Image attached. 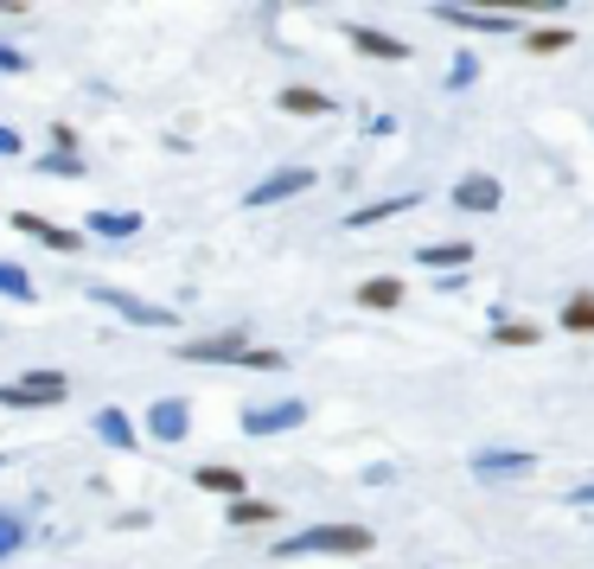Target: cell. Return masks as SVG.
I'll use <instances>...</instances> for the list:
<instances>
[{"label":"cell","mask_w":594,"mask_h":569,"mask_svg":"<svg viewBox=\"0 0 594 569\" xmlns=\"http://www.w3.org/2000/svg\"><path fill=\"white\" fill-rule=\"evenodd\" d=\"M180 359L192 365H250V371H282V352L275 346H250L243 339V327H224V333H205V339H185Z\"/></svg>","instance_id":"1"},{"label":"cell","mask_w":594,"mask_h":569,"mask_svg":"<svg viewBox=\"0 0 594 569\" xmlns=\"http://www.w3.org/2000/svg\"><path fill=\"white\" fill-rule=\"evenodd\" d=\"M371 550V531L364 525H313V531H294V538L275 543V557H364Z\"/></svg>","instance_id":"2"},{"label":"cell","mask_w":594,"mask_h":569,"mask_svg":"<svg viewBox=\"0 0 594 569\" xmlns=\"http://www.w3.org/2000/svg\"><path fill=\"white\" fill-rule=\"evenodd\" d=\"M64 390H71L64 371H27V378L0 385V410H52V403H64Z\"/></svg>","instance_id":"3"},{"label":"cell","mask_w":594,"mask_h":569,"mask_svg":"<svg viewBox=\"0 0 594 569\" xmlns=\"http://www.w3.org/2000/svg\"><path fill=\"white\" fill-rule=\"evenodd\" d=\"M90 301H97V308H115L122 320H134V327H180V313H173V308H154V301L129 295V288L97 282V288H90Z\"/></svg>","instance_id":"4"},{"label":"cell","mask_w":594,"mask_h":569,"mask_svg":"<svg viewBox=\"0 0 594 569\" xmlns=\"http://www.w3.org/2000/svg\"><path fill=\"white\" fill-rule=\"evenodd\" d=\"M308 422V403L301 397H282V403H250L243 410V436H288Z\"/></svg>","instance_id":"5"},{"label":"cell","mask_w":594,"mask_h":569,"mask_svg":"<svg viewBox=\"0 0 594 569\" xmlns=\"http://www.w3.org/2000/svg\"><path fill=\"white\" fill-rule=\"evenodd\" d=\"M313 186V167H282V173H269V180H256L250 192H243V206L262 211V206H288V199H301Z\"/></svg>","instance_id":"6"},{"label":"cell","mask_w":594,"mask_h":569,"mask_svg":"<svg viewBox=\"0 0 594 569\" xmlns=\"http://www.w3.org/2000/svg\"><path fill=\"white\" fill-rule=\"evenodd\" d=\"M531 467H537L531 448H480L473 455V480H524Z\"/></svg>","instance_id":"7"},{"label":"cell","mask_w":594,"mask_h":569,"mask_svg":"<svg viewBox=\"0 0 594 569\" xmlns=\"http://www.w3.org/2000/svg\"><path fill=\"white\" fill-rule=\"evenodd\" d=\"M148 436L167 441V448H173V441H185V436H192V410H185L180 397H160L154 410H148Z\"/></svg>","instance_id":"8"},{"label":"cell","mask_w":594,"mask_h":569,"mask_svg":"<svg viewBox=\"0 0 594 569\" xmlns=\"http://www.w3.org/2000/svg\"><path fill=\"white\" fill-rule=\"evenodd\" d=\"M435 20L454 32H512L517 20H505V13H473V7H447V0H435Z\"/></svg>","instance_id":"9"},{"label":"cell","mask_w":594,"mask_h":569,"mask_svg":"<svg viewBox=\"0 0 594 569\" xmlns=\"http://www.w3.org/2000/svg\"><path fill=\"white\" fill-rule=\"evenodd\" d=\"M499 199H505V192H499L492 173H466V180L454 186V206L461 211H499Z\"/></svg>","instance_id":"10"},{"label":"cell","mask_w":594,"mask_h":569,"mask_svg":"<svg viewBox=\"0 0 594 569\" xmlns=\"http://www.w3.org/2000/svg\"><path fill=\"white\" fill-rule=\"evenodd\" d=\"M345 39H352L359 52H371V58H390V64H403V58H410V46H403L396 32H377V27H345Z\"/></svg>","instance_id":"11"},{"label":"cell","mask_w":594,"mask_h":569,"mask_svg":"<svg viewBox=\"0 0 594 569\" xmlns=\"http://www.w3.org/2000/svg\"><path fill=\"white\" fill-rule=\"evenodd\" d=\"M13 231L39 237V243H52V250H64V257H71V250H78V243H83L78 231H58V224H46V218H39V211H13Z\"/></svg>","instance_id":"12"},{"label":"cell","mask_w":594,"mask_h":569,"mask_svg":"<svg viewBox=\"0 0 594 569\" xmlns=\"http://www.w3.org/2000/svg\"><path fill=\"white\" fill-rule=\"evenodd\" d=\"M422 206V192H396V199H377V206H359L352 218H345V231H371L377 218H396V211H415Z\"/></svg>","instance_id":"13"},{"label":"cell","mask_w":594,"mask_h":569,"mask_svg":"<svg viewBox=\"0 0 594 569\" xmlns=\"http://www.w3.org/2000/svg\"><path fill=\"white\" fill-rule=\"evenodd\" d=\"M447 7H473V13H563L568 0H447Z\"/></svg>","instance_id":"14"},{"label":"cell","mask_w":594,"mask_h":569,"mask_svg":"<svg viewBox=\"0 0 594 569\" xmlns=\"http://www.w3.org/2000/svg\"><path fill=\"white\" fill-rule=\"evenodd\" d=\"M83 224H90V237H109V243H129V237L141 231V211H90Z\"/></svg>","instance_id":"15"},{"label":"cell","mask_w":594,"mask_h":569,"mask_svg":"<svg viewBox=\"0 0 594 569\" xmlns=\"http://www.w3.org/2000/svg\"><path fill=\"white\" fill-rule=\"evenodd\" d=\"M90 429H97L109 448H134V441H141V429H134V422L115 410V403H109V410H97V422H90Z\"/></svg>","instance_id":"16"},{"label":"cell","mask_w":594,"mask_h":569,"mask_svg":"<svg viewBox=\"0 0 594 569\" xmlns=\"http://www.w3.org/2000/svg\"><path fill=\"white\" fill-rule=\"evenodd\" d=\"M192 487H205V492H224V499H243V473L224 461H205L199 473H192Z\"/></svg>","instance_id":"17"},{"label":"cell","mask_w":594,"mask_h":569,"mask_svg":"<svg viewBox=\"0 0 594 569\" xmlns=\"http://www.w3.org/2000/svg\"><path fill=\"white\" fill-rule=\"evenodd\" d=\"M282 109L288 116H333V97H326V90H308V83H288Z\"/></svg>","instance_id":"18"},{"label":"cell","mask_w":594,"mask_h":569,"mask_svg":"<svg viewBox=\"0 0 594 569\" xmlns=\"http://www.w3.org/2000/svg\"><path fill=\"white\" fill-rule=\"evenodd\" d=\"M473 262V243H429L422 250V269H466Z\"/></svg>","instance_id":"19"},{"label":"cell","mask_w":594,"mask_h":569,"mask_svg":"<svg viewBox=\"0 0 594 569\" xmlns=\"http://www.w3.org/2000/svg\"><path fill=\"white\" fill-rule=\"evenodd\" d=\"M359 301L364 308H403V282H396V276H377V282L359 288Z\"/></svg>","instance_id":"20"},{"label":"cell","mask_w":594,"mask_h":569,"mask_svg":"<svg viewBox=\"0 0 594 569\" xmlns=\"http://www.w3.org/2000/svg\"><path fill=\"white\" fill-rule=\"evenodd\" d=\"M20 550H27V518L0 506V563H7V557H20Z\"/></svg>","instance_id":"21"},{"label":"cell","mask_w":594,"mask_h":569,"mask_svg":"<svg viewBox=\"0 0 594 569\" xmlns=\"http://www.w3.org/2000/svg\"><path fill=\"white\" fill-rule=\"evenodd\" d=\"M563 327H568V333H594V295H568Z\"/></svg>","instance_id":"22"},{"label":"cell","mask_w":594,"mask_h":569,"mask_svg":"<svg viewBox=\"0 0 594 569\" xmlns=\"http://www.w3.org/2000/svg\"><path fill=\"white\" fill-rule=\"evenodd\" d=\"M568 39H575V32H568V27H537V32H524V46H531V52H537V58L563 52Z\"/></svg>","instance_id":"23"},{"label":"cell","mask_w":594,"mask_h":569,"mask_svg":"<svg viewBox=\"0 0 594 569\" xmlns=\"http://www.w3.org/2000/svg\"><path fill=\"white\" fill-rule=\"evenodd\" d=\"M0 295H13V301H32V276L20 262H0Z\"/></svg>","instance_id":"24"},{"label":"cell","mask_w":594,"mask_h":569,"mask_svg":"<svg viewBox=\"0 0 594 569\" xmlns=\"http://www.w3.org/2000/svg\"><path fill=\"white\" fill-rule=\"evenodd\" d=\"M543 327H531V320H499V346H537Z\"/></svg>","instance_id":"25"},{"label":"cell","mask_w":594,"mask_h":569,"mask_svg":"<svg viewBox=\"0 0 594 569\" xmlns=\"http://www.w3.org/2000/svg\"><path fill=\"white\" fill-rule=\"evenodd\" d=\"M275 506H262V499H231V525H269Z\"/></svg>","instance_id":"26"},{"label":"cell","mask_w":594,"mask_h":569,"mask_svg":"<svg viewBox=\"0 0 594 569\" xmlns=\"http://www.w3.org/2000/svg\"><path fill=\"white\" fill-rule=\"evenodd\" d=\"M39 173H58V180H78V173H83V160H78V154H64V148H52V154L39 160Z\"/></svg>","instance_id":"27"},{"label":"cell","mask_w":594,"mask_h":569,"mask_svg":"<svg viewBox=\"0 0 594 569\" xmlns=\"http://www.w3.org/2000/svg\"><path fill=\"white\" fill-rule=\"evenodd\" d=\"M473 78H480V58H473V52H454V64H447V90H466Z\"/></svg>","instance_id":"28"},{"label":"cell","mask_w":594,"mask_h":569,"mask_svg":"<svg viewBox=\"0 0 594 569\" xmlns=\"http://www.w3.org/2000/svg\"><path fill=\"white\" fill-rule=\"evenodd\" d=\"M20 148H27L20 129H7V122H0V160H20Z\"/></svg>","instance_id":"29"},{"label":"cell","mask_w":594,"mask_h":569,"mask_svg":"<svg viewBox=\"0 0 594 569\" xmlns=\"http://www.w3.org/2000/svg\"><path fill=\"white\" fill-rule=\"evenodd\" d=\"M52 141L64 148V154H78V129H71V122H52Z\"/></svg>","instance_id":"30"},{"label":"cell","mask_w":594,"mask_h":569,"mask_svg":"<svg viewBox=\"0 0 594 569\" xmlns=\"http://www.w3.org/2000/svg\"><path fill=\"white\" fill-rule=\"evenodd\" d=\"M568 499H575V506H588V512H594V480H582V487L568 492Z\"/></svg>","instance_id":"31"},{"label":"cell","mask_w":594,"mask_h":569,"mask_svg":"<svg viewBox=\"0 0 594 569\" xmlns=\"http://www.w3.org/2000/svg\"><path fill=\"white\" fill-rule=\"evenodd\" d=\"M13 13H27V7L20 0H0V20H13Z\"/></svg>","instance_id":"32"},{"label":"cell","mask_w":594,"mask_h":569,"mask_svg":"<svg viewBox=\"0 0 594 569\" xmlns=\"http://www.w3.org/2000/svg\"><path fill=\"white\" fill-rule=\"evenodd\" d=\"M294 7H313V0H294Z\"/></svg>","instance_id":"33"}]
</instances>
